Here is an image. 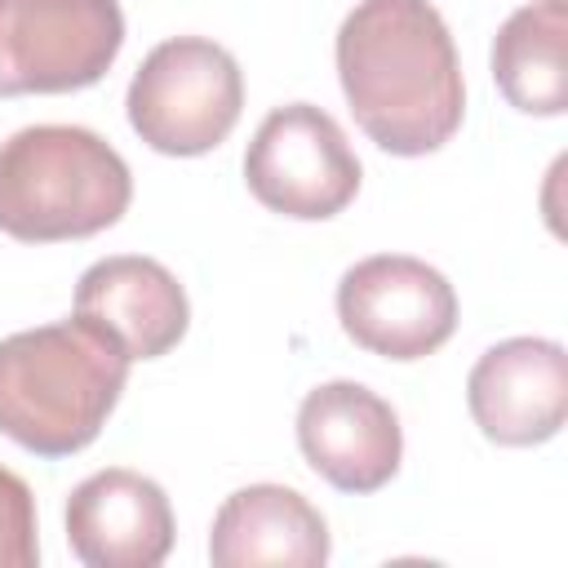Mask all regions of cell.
<instances>
[{
	"instance_id": "6da1fadb",
	"label": "cell",
	"mask_w": 568,
	"mask_h": 568,
	"mask_svg": "<svg viewBox=\"0 0 568 568\" xmlns=\"http://www.w3.org/2000/svg\"><path fill=\"white\" fill-rule=\"evenodd\" d=\"M337 80L355 124L390 155H430L462 129V62L430 0H359L337 27Z\"/></svg>"
},
{
	"instance_id": "7a4b0ae2",
	"label": "cell",
	"mask_w": 568,
	"mask_h": 568,
	"mask_svg": "<svg viewBox=\"0 0 568 568\" xmlns=\"http://www.w3.org/2000/svg\"><path fill=\"white\" fill-rule=\"evenodd\" d=\"M124 346L84 315L0 337V435L36 457L98 439L129 382Z\"/></svg>"
},
{
	"instance_id": "3957f363",
	"label": "cell",
	"mask_w": 568,
	"mask_h": 568,
	"mask_svg": "<svg viewBox=\"0 0 568 568\" xmlns=\"http://www.w3.org/2000/svg\"><path fill=\"white\" fill-rule=\"evenodd\" d=\"M133 173L80 124H27L0 142V231L22 244L84 240L124 217Z\"/></svg>"
},
{
	"instance_id": "277c9868",
	"label": "cell",
	"mask_w": 568,
	"mask_h": 568,
	"mask_svg": "<svg viewBox=\"0 0 568 568\" xmlns=\"http://www.w3.org/2000/svg\"><path fill=\"white\" fill-rule=\"evenodd\" d=\"M129 124L160 155H204L240 120V62L209 36L160 40L129 80Z\"/></svg>"
},
{
	"instance_id": "5b68a950",
	"label": "cell",
	"mask_w": 568,
	"mask_h": 568,
	"mask_svg": "<svg viewBox=\"0 0 568 568\" xmlns=\"http://www.w3.org/2000/svg\"><path fill=\"white\" fill-rule=\"evenodd\" d=\"M124 44L115 0H0V98L98 84Z\"/></svg>"
},
{
	"instance_id": "8992f818",
	"label": "cell",
	"mask_w": 568,
	"mask_h": 568,
	"mask_svg": "<svg viewBox=\"0 0 568 568\" xmlns=\"http://www.w3.org/2000/svg\"><path fill=\"white\" fill-rule=\"evenodd\" d=\"M244 182L271 213L324 222L355 200L359 160L328 111L315 102H284L257 124L244 151Z\"/></svg>"
},
{
	"instance_id": "52a82bcc",
	"label": "cell",
	"mask_w": 568,
	"mask_h": 568,
	"mask_svg": "<svg viewBox=\"0 0 568 568\" xmlns=\"http://www.w3.org/2000/svg\"><path fill=\"white\" fill-rule=\"evenodd\" d=\"M337 320L355 346L382 359H426L457 328V293L422 257L373 253L337 280Z\"/></svg>"
},
{
	"instance_id": "ba28073f",
	"label": "cell",
	"mask_w": 568,
	"mask_h": 568,
	"mask_svg": "<svg viewBox=\"0 0 568 568\" xmlns=\"http://www.w3.org/2000/svg\"><path fill=\"white\" fill-rule=\"evenodd\" d=\"M297 444L306 466L337 493H377L395 479L404 430L395 408L359 382H320L297 408Z\"/></svg>"
},
{
	"instance_id": "9c48e42d",
	"label": "cell",
	"mask_w": 568,
	"mask_h": 568,
	"mask_svg": "<svg viewBox=\"0 0 568 568\" xmlns=\"http://www.w3.org/2000/svg\"><path fill=\"white\" fill-rule=\"evenodd\" d=\"M466 404L484 439L532 448L559 435L568 417V355L550 337H506L488 346L470 377Z\"/></svg>"
},
{
	"instance_id": "30bf717a",
	"label": "cell",
	"mask_w": 568,
	"mask_h": 568,
	"mask_svg": "<svg viewBox=\"0 0 568 568\" xmlns=\"http://www.w3.org/2000/svg\"><path fill=\"white\" fill-rule=\"evenodd\" d=\"M67 541L89 568H155L173 550V506L155 479L106 466L71 488Z\"/></svg>"
},
{
	"instance_id": "8fae6325",
	"label": "cell",
	"mask_w": 568,
	"mask_h": 568,
	"mask_svg": "<svg viewBox=\"0 0 568 568\" xmlns=\"http://www.w3.org/2000/svg\"><path fill=\"white\" fill-rule=\"evenodd\" d=\"M75 315L106 328L129 359H160L186 337L191 302L164 262L142 253H115L80 275Z\"/></svg>"
},
{
	"instance_id": "7c38bea8",
	"label": "cell",
	"mask_w": 568,
	"mask_h": 568,
	"mask_svg": "<svg viewBox=\"0 0 568 568\" xmlns=\"http://www.w3.org/2000/svg\"><path fill=\"white\" fill-rule=\"evenodd\" d=\"M213 568H320L328 559V524L324 515L284 484H248L235 488L209 528Z\"/></svg>"
},
{
	"instance_id": "4fadbf2b",
	"label": "cell",
	"mask_w": 568,
	"mask_h": 568,
	"mask_svg": "<svg viewBox=\"0 0 568 568\" xmlns=\"http://www.w3.org/2000/svg\"><path fill=\"white\" fill-rule=\"evenodd\" d=\"M493 80L524 115L568 111V4L532 0L493 36Z\"/></svg>"
},
{
	"instance_id": "5bb4252c",
	"label": "cell",
	"mask_w": 568,
	"mask_h": 568,
	"mask_svg": "<svg viewBox=\"0 0 568 568\" xmlns=\"http://www.w3.org/2000/svg\"><path fill=\"white\" fill-rule=\"evenodd\" d=\"M36 497L22 475L0 466V568H36Z\"/></svg>"
}]
</instances>
